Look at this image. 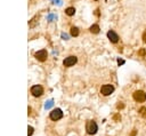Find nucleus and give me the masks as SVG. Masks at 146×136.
<instances>
[{
  "mask_svg": "<svg viewBox=\"0 0 146 136\" xmlns=\"http://www.w3.org/2000/svg\"><path fill=\"white\" fill-rule=\"evenodd\" d=\"M86 129H87V133L90 134V135H94V134L97 133V124L95 123V121H92V120H90V121H88L87 123V126H86Z\"/></svg>",
  "mask_w": 146,
  "mask_h": 136,
  "instance_id": "f257e3e1",
  "label": "nucleus"
},
{
  "mask_svg": "<svg viewBox=\"0 0 146 136\" xmlns=\"http://www.w3.org/2000/svg\"><path fill=\"white\" fill-rule=\"evenodd\" d=\"M134 100L136 102H139V103H143L146 101V94L143 90H136L134 93Z\"/></svg>",
  "mask_w": 146,
  "mask_h": 136,
  "instance_id": "f03ea898",
  "label": "nucleus"
},
{
  "mask_svg": "<svg viewBox=\"0 0 146 136\" xmlns=\"http://www.w3.org/2000/svg\"><path fill=\"white\" fill-rule=\"evenodd\" d=\"M113 92H114V87L112 85H104L103 87L100 88V93H102V95H104V96L111 95Z\"/></svg>",
  "mask_w": 146,
  "mask_h": 136,
  "instance_id": "7ed1b4c3",
  "label": "nucleus"
},
{
  "mask_svg": "<svg viewBox=\"0 0 146 136\" xmlns=\"http://www.w3.org/2000/svg\"><path fill=\"white\" fill-rule=\"evenodd\" d=\"M63 117V112L61 109H55L50 112V119L56 121V120H60Z\"/></svg>",
  "mask_w": 146,
  "mask_h": 136,
  "instance_id": "20e7f679",
  "label": "nucleus"
},
{
  "mask_svg": "<svg viewBox=\"0 0 146 136\" xmlns=\"http://www.w3.org/2000/svg\"><path fill=\"white\" fill-rule=\"evenodd\" d=\"M35 58L38 61H40V62H45V61L47 60V56H48V54H47V50H45V49H41V50H39V52L35 53Z\"/></svg>",
  "mask_w": 146,
  "mask_h": 136,
  "instance_id": "39448f33",
  "label": "nucleus"
},
{
  "mask_svg": "<svg viewBox=\"0 0 146 136\" xmlns=\"http://www.w3.org/2000/svg\"><path fill=\"white\" fill-rule=\"evenodd\" d=\"M42 93H43V88L41 87L40 85H35V86H33V87L31 88V94H32L33 96H35V97L41 96Z\"/></svg>",
  "mask_w": 146,
  "mask_h": 136,
  "instance_id": "423d86ee",
  "label": "nucleus"
},
{
  "mask_svg": "<svg viewBox=\"0 0 146 136\" xmlns=\"http://www.w3.org/2000/svg\"><path fill=\"white\" fill-rule=\"evenodd\" d=\"M76 57L75 56H69L66 57L64 61H63V64H64V66H68V68H70V66H73L74 64L76 63Z\"/></svg>",
  "mask_w": 146,
  "mask_h": 136,
  "instance_id": "0eeeda50",
  "label": "nucleus"
},
{
  "mask_svg": "<svg viewBox=\"0 0 146 136\" xmlns=\"http://www.w3.org/2000/svg\"><path fill=\"white\" fill-rule=\"evenodd\" d=\"M107 38L110 39V41H111V42H113V44H115V42H118V41H119V35L116 34L114 31H112V30H110L107 32Z\"/></svg>",
  "mask_w": 146,
  "mask_h": 136,
  "instance_id": "6e6552de",
  "label": "nucleus"
},
{
  "mask_svg": "<svg viewBox=\"0 0 146 136\" xmlns=\"http://www.w3.org/2000/svg\"><path fill=\"white\" fill-rule=\"evenodd\" d=\"M65 13H66V15H69V16H73V15L75 14V8H73V7H69V8L65 9Z\"/></svg>",
  "mask_w": 146,
  "mask_h": 136,
  "instance_id": "1a4fd4ad",
  "label": "nucleus"
},
{
  "mask_svg": "<svg viewBox=\"0 0 146 136\" xmlns=\"http://www.w3.org/2000/svg\"><path fill=\"white\" fill-rule=\"evenodd\" d=\"M90 32L91 33H98L99 32V26H98L97 24H94V25H91V26H90Z\"/></svg>",
  "mask_w": 146,
  "mask_h": 136,
  "instance_id": "9d476101",
  "label": "nucleus"
},
{
  "mask_svg": "<svg viewBox=\"0 0 146 136\" xmlns=\"http://www.w3.org/2000/svg\"><path fill=\"white\" fill-rule=\"evenodd\" d=\"M71 35H73V37H78L79 35V29L75 26H72L71 27Z\"/></svg>",
  "mask_w": 146,
  "mask_h": 136,
  "instance_id": "9b49d317",
  "label": "nucleus"
},
{
  "mask_svg": "<svg viewBox=\"0 0 146 136\" xmlns=\"http://www.w3.org/2000/svg\"><path fill=\"white\" fill-rule=\"evenodd\" d=\"M53 105H54V101H53V100H49V101H47L46 104H45V109L48 110V109H50Z\"/></svg>",
  "mask_w": 146,
  "mask_h": 136,
  "instance_id": "f8f14e48",
  "label": "nucleus"
},
{
  "mask_svg": "<svg viewBox=\"0 0 146 136\" xmlns=\"http://www.w3.org/2000/svg\"><path fill=\"white\" fill-rule=\"evenodd\" d=\"M139 114H141L143 118H146V108L145 106H143V108L139 109Z\"/></svg>",
  "mask_w": 146,
  "mask_h": 136,
  "instance_id": "ddd939ff",
  "label": "nucleus"
},
{
  "mask_svg": "<svg viewBox=\"0 0 146 136\" xmlns=\"http://www.w3.org/2000/svg\"><path fill=\"white\" fill-rule=\"evenodd\" d=\"M32 134H33V128L31 126H29L27 127V136H32Z\"/></svg>",
  "mask_w": 146,
  "mask_h": 136,
  "instance_id": "4468645a",
  "label": "nucleus"
},
{
  "mask_svg": "<svg viewBox=\"0 0 146 136\" xmlns=\"http://www.w3.org/2000/svg\"><path fill=\"white\" fill-rule=\"evenodd\" d=\"M139 55H141V56H145L146 57V50L145 49H141V50H139Z\"/></svg>",
  "mask_w": 146,
  "mask_h": 136,
  "instance_id": "2eb2a0df",
  "label": "nucleus"
},
{
  "mask_svg": "<svg viewBox=\"0 0 146 136\" xmlns=\"http://www.w3.org/2000/svg\"><path fill=\"white\" fill-rule=\"evenodd\" d=\"M143 41L146 44V30L144 31V33H143Z\"/></svg>",
  "mask_w": 146,
  "mask_h": 136,
  "instance_id": "dca6fc26",
  "label": "nucleus"
},
{
  "mask_svg": "<svg viewBox=\"0 0 146 136\" xmlns=\"http://www.w3.org/2000/svg\"><path fill=\"white\" fill-rule=\"evenodd\" d=\"M119 119H121V117H120L119 114H116V116H114V120H119Z\"/></svg>",
  "mask_w": 146,
  "mask_h": 136,
  "instance_id": "f3484780",
  "label": "nucleus"
},
{
  "mask_svg": "<svg viewBox=\"0 0 146 136\" xmlns=\"http://www.w3.org/2000/svg\"><path fill=\"white\" fill-rule=\"evenodd\" d=\"M118 63H119V64H123V63H125V61H123V60H118Z\"/></svg>",
  "mask_w": 146,
  "mask_h": 136,
  "instance_id": "a211bd4d",
  "label": "nucleus"
},
{
  "mask_svg": "<svg viewBox=\"0 0 146 136\" xmlns=\"http://www.w3.org/2000/svg\"><path fill=\"white\" fill-rule=\"evenodd\" d=\"M123 108V104H118V109H122Z\"/></svg>",
  "mask_w": 146,
  "mask_h": 136,
  "instance_id": "6ab92c4d",
  "label": "nucleus"
},
{
  "mask_svg": "<svg viewBox=\"0 0 146 136\" xmlns=\"http://www.w3.org/2000/svg\"><path fill=\"white\" fill-rule=\"evenodd\" d=\"M62 37H63V38H64V39H68V35H66V34H64V33H63V34H62Z\"/></svg>",
  "mask_w": 146,
  "mask_h": 136,
  "instance_id": "aec40b11",
  "label": "nucleus"
}]
</instances>
